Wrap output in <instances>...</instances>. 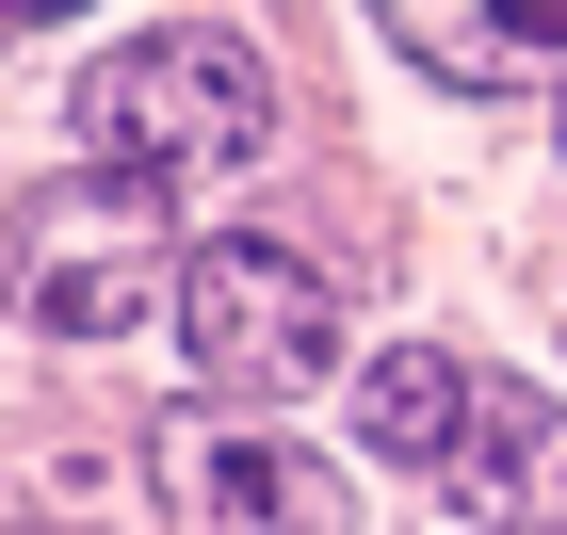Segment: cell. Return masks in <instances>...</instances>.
Segmentation results:
<instances>
[{
  "label": "cell",
  "mask_w": 567,
  "mask_h": 535,
  "mask_svg": "<svg viewBox=\"0 0 567 535\" xmlns=\"http://www.w3.org/2000/svg\"><path fill=\"white\" fill-rule=\"evenodd\" d=\"M82 146L146 195H227V178L276 163V65L212 17H163L82 82Z\"/></svg>",
  "instance_id": "cell-1"
},
{
  "label": "cell",
  "mask_w": 567,
  "mask_h": 535,
  "mask_svg": "<svg viewBox=\"0 0 567 535\" xmlns=\"http://www.w3.org/2000/svg\"><path fill=\"white\" fill-rule=\"evenodd\" d=\"M163 292H178V260H163V195L146 178L82 163V178L17 195V309H33V341H131Z\"/></svg>",
  "instance_id": "cell-2"
},
{
  "label": "cell",
  "mask_w": 567,
  "mask_h": 535,
  "mask_svg": "<svg viewBox=\"0 0 567 535\" xmlns=\"http://www.w3.org/2000/svg\"><path fill=\"white\" fill-rule=\"evenodd\" d=\"M178 325H195V373L244 405L308 390V373H341V276L308 260V244H195L178 260Z\"/></svg>",
  "instance_id": "cell-3"
},
{
  "label": "cell",
  "mask_w": 567,
  "mask_h": 535,
  "mask_svg": "<svg viewBox=\"0 0 567 535\" xmlns=\"http://www.w3.org/2000/svg\"><path fill=\"white\" fill-rule=\"evenodd\" d=\"M146 487H163L178 535H357L341 471L292 439H260L244 405H178L163 439H146Z\"/></svg>",
  "instance_id": "cell-4"
},
{
  "label": "cell",
  "mask_w": 567,
  "mask_h": 535,
  "mask_svg": "<svg viewBox=\"0 0 567 535\" xmlns=\"http://www.w3.org/2000/svg\"><path fill=\"white\" fill-rule=\"evenodd\" d=\"M454 487H471V519H503V535H567V405L519 390V373H486L471 439H454Z\"/></svg>",
  "instance_id": "cell-5"
},
{
  "label": "cell",
  "mask_w": 567,
  "mask_h": 535,
  "mask_svg": "<svg viewBox=\"0 0 567 535\" xmlns=\"http://www.w3.org/2000/svg\"><path fill=\"white\" fill-rule=\"evenodd\" d=\"M373 17L437 82H535V65H567V0H373Z\"/></svg>",
  "instance_id": "cell-6"
},
{
  "label": "cell",
  "mask_w": 567,
  "mask_h": 535,
  "mask_svg": "<svg viewBox=\"0 0 567 535\" xmlns=\"http://www.w3.org/2000/svg\"><path fill=\"white\" fill-rule=\"evenodd\" d=\"M471 357H437V341H390L373 357V390H357V439L390 454V471H454V439H471Z\"/></svg>",
  "instance_id": "cell-7"
},
{
  "label": "cell",
  "mask_w": 567,
  "mask_h": 535,
  "mask_svg": "<svg viewBox=\"0 0 567 535\" xmlns=\"http://www.w3.org/2000/svg\"><path fill=\"white\" fill-rule=\"evenodd\" d=\"M0 17H82V0H0Z\"/></svg>",
  "instance_id": "cell-8"
},
{
  "label": "cell",
  "mask_w": 567,
  "mask_h": 535,
  "mask_svg": "<svg viewBox=\"0 0 567 535\" xmlns=\"http://www.w3.org/2000/svg\"><path fill=\"white\" fill-rule=\"evenodd\" d=\"M551 146H567V131H551Z\"/></svg>",
  "instance_id": "cell-9"
}]
</instances>
